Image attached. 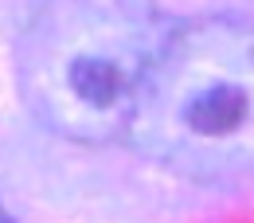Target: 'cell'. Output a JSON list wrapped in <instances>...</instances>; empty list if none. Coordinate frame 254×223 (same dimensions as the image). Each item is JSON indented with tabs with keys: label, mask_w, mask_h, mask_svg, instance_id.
<instances>
[{
	"label": "cell",
	"mask_w": 254,
	"mask_h": 223,
	"mask_svg": "<svg viewBox=\"0 0 254 223\" xmlns=\"http://www.w3.org/2000/svg\"><path fill=\"white\" fill-rule=\"evenodd\" d=\"M0 223H12V220H8V212H4V204H0Z\"/></svg>",
	"instance_id": "3"
},
{
	"label": "cell",
	"mask_w": 254,
	"mask_h": 223,
	"mask_svg": "<svg viewBox=\"0 0 254 223\" xmlns=\"http://www.w3.org/2000/svg\"><path fill=\"white\" fill-rule=\"evenodd\" d=\"M168 28L153 0H39L16 39L24 106L78 145L126 137Z\"/></svg>",
	"instance_id": "2"
},
{
	"label": "cell",
	"mask_w": 254,
	"mask_h": 223,
	"mask_svg": "<svg viewBox=\"0 0 254 223\" xmlns=\"http://www.w3.org/2000/svg\"><path fill=\"white\" fill-rule=\"evenodd\" d=\"M126 137L141 157L195 184L254 172V20L172 24L141 86Z\"/></svg>",
	"instance_id": "1"
}]
</instances>
